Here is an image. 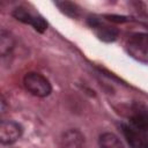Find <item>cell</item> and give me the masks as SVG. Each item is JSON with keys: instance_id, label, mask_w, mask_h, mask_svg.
Instances as JSON below:
<instances>
[{"instance_id": "6da1fadb", "label": "cell", "mask_w": 148, "mask_h": 148, "mask_svg": "<svg viewBox=\"0 0 148 148\" xmlns=\"http://www.w3.org/2000/svg\"><path fill=\"white\" fill-rule=\"evenodd\" d=\"M23 84L25 89L37 97H46L52 91V86L50 81L42 74L30 72L23 77Z\"/></svg>"}, {"instance_id": "7a4b0ae2", "label": "cell", "mask_w": 148, "mask_h": 148, "mask_svg": "<svg viewBox=\"0 0 148 148\" xmlns=\"http://www.w3.org/2000/svg\"><path fill=\"white\" fill-rule=\"evenodd\" d=\"M12 15L20 22H23L25 24H30L36 31L38 32H44L47 29V23L46 21L39 16L34 14L32 12H30L28 8L25 7H17L13 10Z\"/></svg>"}, {"instance_id": "3957f363", "label": "cell", "mask_w": 148, "mask_h": 148, "mask_svg": "<svg viewBox=\"0 0 148 148\" xmlns=\"http://www.w3.org/2000/svg\"><path fill=\"white\" fill-rule=\"evenodd\" d=\"M123 134L132 148H148V133L134 125H121Z\"/></svg>"}, {"instance_id": "277c9868", "label": "cell", "mask_w": 148, "mask_h": 148, "mask_svg": "<svg viewBox=\"0 0 148 148\" xmlns=\"http://www.w3.org/2000/svg\"><path fill=\"white\" fill-rule=\"evenodd\" d=\"M88 24L90 25L91 29H94L96 36L103 42H106V43L114 42L119 35V30L116 27L103 23L96 16H89L88 17Z\"/></svg>"}, {"instance_id": "5b68a950", "label": "cell", "mask_w": 148, "mask_h": 148, "mask_svg": "<svg viewBox=\"0 0 148 148\" xmlns=\"http://www.w3.org/2000/svg\"><path fill=\"white\" fill-rule=\"evenodd\" d=\"M130 53L141 61L148 62V34H134L128 40Z\"/></svg>"}, {"instance_id": "8992f818", "label": "cell", "mask_w": 148, "mask_h": 148, "mask_svg": "<svg viewBox=\"0 0 148 148\" xmlns=\"http://www.w3.org/2000/svg\"><path fill=\"white\" fill-rule=\"evenodd\" d=\"M22 133V126L14 120H2L0 123V141L2 145H12L16 142Z\"/></svg>"}, {"instance_id": "52a82bcc", "label": "cell", "mask_w": 148, "mask_h": 148, "mask_svg": "<svg viewBox=\"0 0 148 148\" xmlns=\"http://www.w3.org/2000/svg\"><path fill=\"white\" fill-rule=\"evenodd\" d=\"M15 46V38L13 35L5 29L0 31V54L5 57L6 54L10 53Z\"/></svg>"}, {"instance_id": "ba28073f", "label": "cell", "mask_w": 148, "mask_h": 148, "mask_svg": "<svg viewBox=\"0 0 148 148\" xmlns=\"http://www.w3.org/2000/svg\"><path fill=\"white\" fill-rule=\"evenodd\" d=\"M98 142L101 148H125L120 139L116 134L110 132L101 134Z\"/></svg>"}, {"instance_id": "9c48e42d", "label": "cell", "mask_w": 148, "mask_h": 148, "mask_svg": "<svg viewBox=\"0 0 148 148\" xmlns=\"http://www.w3.org/2000/svg\"><path fill=\"white\" fill-rule=\"evenodd\" d=\"M56 6L67 16L71 17H77L80 15V7L71 1H56Z\"/></svg>"}, {"instance_id": "30bf717a", "label": "cell", "mask_w": 148, "mask_h": 148, "mask_svg": "<svg viewBox=\"0 0 148 148\" xmlns=\"http://www.w3.org/2000/svg\"><path fill=\"white\" fill-rule=\"evenodd\" d=\"M131 124L141 128V130L148 131V113H138V114H135L131 119Z\"/></svg>"}, {"instance_id": "8fae6325", "label": "cell", "mask_w": 148, "mask_h": 148, "mask_svg": "<svg viewBox=\"0 0 148 148\" xmlns=\"http://www.w3.org/2000/svg\"><path fill=\"white\" fill-rule=\"evenodd\" d=\"M104 17L108 21H111V22H114V23H124V22L131 21L130 17L124 16V15H114V14H111V15H104Z\"/></svg>"}]
</instances>
